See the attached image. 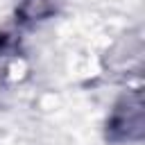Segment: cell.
<instances>
[{"label": "cell", "mask_w": 145, "mask_h": 145, "mask_svg": "<svg viewBox=\"0 0 145 145\" xmlns=\"http://www.w3.org/2000/svg\"><path fill=\"white\" fill-rule=\"evenodd\" d=\"M109 131L113 138H140L143 134V102H140V93H134L129 97H125L111 120H109Z\"/></svg>", "instance_id": "obj_1"}, {"label": "cell", "mask_w": 145, "mask_h": 145, "mask_svg": "<svg viewBox=\"0 0 145 145\" xmlns=\"http://www.w3.org/2000/svg\"><path fill=\"white\" fill-rule=\"evenodd\" d=\"M5 54H7V39L5 34H0V75L5 70Z\"/></svg>", "instance_id": "obj_2"}]
</instances>
